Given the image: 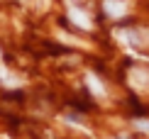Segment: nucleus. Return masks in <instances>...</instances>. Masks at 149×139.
<instances>
[{"label": "nucleus", "instance_id": "obj_1", "mask_svg": "<svg viewBox=\"0 0 149 139\" xmlns=\"http://www.w3.org/2000/svg\"><path fill=\"white\" fill-rule=\"evenodd\" d=\"M130 83L139 90H149V71L144 68H132L130 71Z\"/></svg>", "mask_w": 149, "mask_h": 139}, {"label": "nucleus", "instance_id": "obj_2", "mask_svg": "<svg viewBox=\"0 0 149 139\" xmlns=\"http://www.w3.org/2000/svg\"><path fill=\"white\" fill-rule=\"evenodd\" d=\"M103 8H105V12H108L110 17H122L127 12V3L125 0H105Z\"/></svg>", "mask_w": 149, "mask_h": 139}, {"label": "nucleus", "instance_id": "obj_3", "mask_svg": "<svg viewBox=\"0 0 149 139\" xmlns=\"http://www.w3.org/2000/svg\"><path fill=\"white\" fill-rule=\"evenodd\" d=\"M69 17H71V20L78 24L81 29H88V27H91V20H88V17H86L81 10H71V12H69Z\"/></svg>", "mask_w": 149, "mask_h": 139}, {"label": "nucleus", "instance_id": "obj_4", "mask_svg": "<svg viewBox=\"0 0 149 139\" xmlns=\"http://www.w3.org/2000/svg\"><path fill=\"white\" fill-rule=\"evenodd\" d=\"M86 83H88V88H91L93 93H95V95H105V88H103V83H100V81H98L93 73H88V76H86Z\"/></svg>", "mask_w": 149, "mask_h": 139}, {"label": "nucleus", "instance_id": "obj_5", "mask_svg": "<svg viewBox=\"0 0 149 139\" xmlns=\"http://www.w3.org/2000/svg\"><path fill=\"white\" fill-rule=\"evenodd\" d=\"M134 127L142 129V132H147L149 134V120H134Z\"/></svg>", "mask_w": 149, "mask_h": 139}]
</instances>
